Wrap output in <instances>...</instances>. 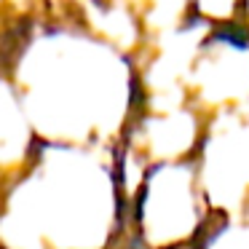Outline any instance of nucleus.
Masks as SVG:
<instances>
[{
  "mask_svg": "<svg viewBox=\"0 0 249 249\" xmlns=\"http://www.w3.org/2000/svg\"><path fill=\"white\" fill-rule=\"evenodd\" d=\"M209 214L193 156L147 163L129 193V236L142 249H193Z\"/></svg>",
  "mask_w": 249,
  "mask_h": 249,
  "instance_id": "7ed1b4c3",
  "label": "nucleus"
},
{
  "mask_svg": "<svg viewBox=\"0 0 249 249\" xmlns=\"http://www.w3.org/2000/svg\"><path fill=\"white\" fill-rule=\"evenodd\" d=\"M193 249H249V198L228 212H212Z\"/></svg>",
  "mask_w": 249,
  "mask_h": 249,
  "instance_id": "20e7f679",
  "label": "nucleus"
},
{
  "mask_svg": "<svg viewBox=\"0 0 249 249\" xmlns=\"http://www.w3.org/2000/svg\"><path fill=\"white\" fill-rule=\"evenodd\" d=\"M6 78L35 140L118 147L145 91L134 54L89 22H40Z\"/></svg>",
  "mask_w": 249,
  "mask_h": 249,
  "instance_id": "f257e3e1",
  "label": "nucleus"
},
{
  "mask_svg": "<svg viewBox=\"0 0 249 249\" xmlns=\"http://www.w3.org/2000/svg\"><path fill=\"white\" fill-rule=\"evenodd\" d=\"M126 236L118 147L35 140L0 188V249H110Z\"/></svg>",
  "mask_w": 249,
  "mask_h": 249,
  "instance_id": "f03ea898",
  "label": "nucleus"
},
{
  "mask_svg": "<svg viewBox=\"0 0 249 249\" xmlns=\"http://www.w3.org/2000/svg\"><path fill=\"white\" fill-rule=\"evenodd\" d=\"M201 3H206V0H190V6H201Z\"/></svg>",
  "mask_w": 249,
  "mask_h": 249,
  "instance_id": "423d86ee",
  "label": "nucleus"
},
{
  "mask_svg": "<svg viewBox=\"0 0 249 249\" xmlns=\"http://www.w3.org/2000/svg\"><path fill=\"white\" fill-rule=\"evenodd\" d=\"M238 22L249 30V0H241V8H238Z\"/></svg>",
  "mask_w": 249,
  "mask_h": 249,
  "instance_id": "39448f33",
  "label": "nucleus"
}]
</instances>
